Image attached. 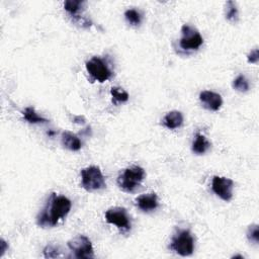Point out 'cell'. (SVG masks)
<instances>
[{"instance_id":"1","label":"cell","mask_w":259,"mask_h":259,"mask_svg":"<svg viewBox=\"0 0 259 259\" xmlns=\"http://www.w3.org/2000/svg\"><path fill=\"white\" fill-rule=\"evenodd\" d=\"M72 208L71 200L65 195H57L52 193L37 216V225L41 228L55 227L60 220L65 219Z\"/></svg>"},{"instance_id":"2","label":"cell","mask_w":259,"mask_h":259,"mask_svg":"<svg viewBox=\"0 0 259 259\" xmlns=\"http://www.w3.org/2000/svg\"><path fill=\"white\" fill-rule=\"evenodd\" d=\"M146 176L145 170L137 165L128 167L118 177L119 187L126 192H133L140 186Z\"/></svg>"},{"instance_id":"3","label":"cell","mask_w":259,"mask_h":259,"mask_svg":"<svg viewBox=\"0 0 259 259\" xmlns=\"http://www.w3.org/2000/svg\"><path fill=\"white\" fill-rule=\"evenodd\" d=\"M194 238L189 230H181L177 232L172 237L169 245L170 250L182 257L190 256L194 251Z\"/></svg>"},{"instance_id":"4","label":"cell","mask_w":259,"mask_h":259,"mask_svg":"<svg viewBox=\"0 0 259 259\" xmlns=\"http://www.w3.org/2000/svg\"><path fill=\"white\" fill-rule=\"evenodd\" d=\"M81 186L87 191H96L107 186L105 176L97 166H88L81 170Z\"/></svg>"},{"instance_id":"5","label":"cell","mask_w":259,"mask_h":259,"mask_svg":"<svg viewBox=\"0 0 259 259\" xmlns=\"http://www.w3.org/2000/svg\"><path fill=\"white\" fill-rule=\"evenodd\" d=\"M86 70L93 80L100 83L108 81L113 75L107 62L97 56L92 57L86 62Z\"/></svg>"},{"instance_id":"6","label":"cell","mask_w":259,"mask_h":259,"mask_svg":"<svg viewBox=\"0 0 259 259\" xmlns=\"http://www.w3.org/2000/svg\"><path fill=\"white\" fill-rule=\"evenodd\" d=\"M203 44V38L200 33L189 25H184L181 29V38L179 47L183 51H196Z\"/></svg>"},{"instance_id":"7","label":"cell","mask_w":259,"mask_h":259,"mask_svg":"<svg viewBox=\"0 0 259 259\" xmlns=\"http://www.w3.org/2000/svg\"><path fill=\"white\" fill-rule=\"evenodd\" d=\"M106 220L109 224L115 225L122 232H128L132 228L131 218L125 208L114 206L106 212Z\"/></svg>"},{"instance_id":"8","label":"cell","mask_w":259,"mask_h":259,"mask_svg":"<svg viewBox=\"0 0 259 259\" xmlns=\"http://www.w3.org/2000/svg\"><path fill=\"white\" fill-rule=\"evenodd\" d=\"M67 246L76 258H92L94 250L91 241L84 235H78L67 242Z\"/></svg>"},{"instance_id":"9","label":"cell","mask_w":259,"mask_h":259,"mask_svg":"<svg viewBox=\"0 0 259 259\" xmlns=\"http://www.w3.org/2000/svg\"><path fill=\"white\" fill-rule=\"evenodd\" d=\"M234 181L223 176H214L212 180V190L224 201H230L233 198Z\"/></svg>"},{"instance_id":"10","label":"cell","mask_w":259,"mask_h":259,"mask_svg":"<svg viewBox=\"0 0 259 259\" xmlns=\"http://www.w3.org/2000/svg\"><path fill=\"white\" fill-rule=\"evenodd\" d=\"M199 100L204 109L218 112L223 106V98L222 96L211 90H203L199 93Z\"/></svg>"},{"instance_id":"11","label":"cell","mask_w":259,"mask_h":259,"mask_svg":"<svg viewBox=\"0 0 259 259\" xmlns=\"http://www.w3.org/2000/svg\"><path fill=\"white\" fill-rule=\"evenodd\" d=\"M136 203L138 205V208L145 213L153 212L159 206L158 196L156 193H154V192L144 193V194L138 196L136 199Z\"/></svg>"},{"instance_id":"12","label":"cell","mask_w":259,"mask_h":259,"mask_svg":"<svg viewBox=\"0 0 259 259\" xmlns=\"http://www.w3.org/2000/svg\"><path fill=\"white\" fill-rule=\"evenodd\" d=\"M162 124L165 128L169 130H175L182 126L183 115L178 111H171L166 114L162 120Z\"/></svg>"},{"instance_id":"13","label":"cell","mask_w":259,"mask_h":259,"mask_svg":"<svg viewBox=\"0 0 259 259\" xmlns=\"http://www.w3.org/2000/svg\"><path fill=\"white\" fill-rule=\"evenodd\" d=\"M61 141H62V145L70 151L76 152V151H79L82 147L81 140L75 134L68 131H65L62 133Z\"/></svg>"},{"instance_id":"14","label":"cell","mask_w":259,"mask_h":259,"mask_svg":"<svg viewBox=\"0 0 259 259\" xmlns=\"http://www.w3.org/2000/svg\"><path fill=\"white\" fill-rule=\"evenodd\" d=\"M210 148H211V143L208 141V139H206L203 135L197 133L192 143V147H191L192 152L197 155H202Z\"/></svg>"},{"instance_id":"15","label":"cell","mask_w":259,"mask_h":259,"mask_svg":"<svg viewBox=\"0 0 259 259\" xmlns=\"http://www.w3.org/2000/svg\"><path fill=\"white\" fill-rule=\"evenodd\" d=\"M23 117L24 120L30 124H45L49 122L46 118L40 116L33 107L26 108L23 112Z\"/></svg>"},{"instance_id":"16","label":"cell","mask_w":259,"mask_h":259,"mask_svg":"<svg viewBox=\"0 0 259 259\" xmlns=\"http://www.w3.org/2000/svg\"><path fill=\"white\" fill-rule=\"evenodd\" d=\"M84 5L85 2H82V0H67L64 3V9L72 17H76V15L83 9Z\"/></svg>"},{"instance_id":"17","label":"cell","mask_w":259,"mask_h":259,"mask_svg":"<svg viewBox=\"0 0 259 259\" xmlns=\"http://www.w3.org/2000/svg\"><path fill=\"white\" fill-rule=\"evenodd\" d=\"M125 19L131 26L138 27L141 25L143 17H142V14L138 10L131 9V10H128L125 12Z\"/></svg>"},{"instance_id":"18","label":"cell","mask_w":259,"mask_h":259,"mask_svg":"<svg viewBox=\"0 0 259 259\" xmlns=\"http://www.w3.org/2000/svg\"><path fill=\"white\" fill-rule=\"evenodd\" d=\"M111 94L115 103H123L129 100V93L121 87H113L111 89Z\"/></svg>"},{"instance_id":"19","label":"cell","mask_w":259,"mask_h":259,"mask_svg":"<svg viewBox=\"0 0 259 259\" xmlns=\"http://www.w3.org/2000/svg\"><path fill=\"white\" fill-rule=\"evenodd\" d=\"M226 19L229 22H237L239 19V13H238V9L237 6L234 2H228L226 4V13H225Z\"/></svg>"},{"instance_id":"20","label":"cell","mask_w":259,"mask_h":259,"mask_svg":"<svg viewBox=\"0 0 259 259\" xmlns=\"http://www.w3.org/2000/svg\"><path fill=\"white\" fill-rule=\"evenodd\" d=\"M233 88L239 92H247L250 88L248 79L244 75L237 76L233 81Z\"/></svg>"},{"instance_id":"21","label":"cell","mask_w":259,"mask_h":259,"mask_svg":"<svg viewBox=\"0 0 259 259\" xmlns=\"http://www.w3.org/2000/svg\"><path fill=\"white\" fill-rule=\"evenodd\" d=\"M246 236L250 243L258 245L259 244V226L257 224L250 225L246 231Z\"/></svg>"},{"instance_id":"22","label":"cell","mask_w":259,"mask_h":259,"mask_svg":"<svg viewBox=\"0 0 259 259\" xmlns=\"http://www.w3.org/2000/svg\"><path fill=\"white\" fill-rule=\"evenodd\" d=\"M61 251L59 249L58 246L50 244L47 245L44 249V257L46 258H57V257H61Z\"/></svg>"},{"instance_id":"23","label":"cell","mask_w":259,"mask_h":259,"mask_svg":"<svg viewBox=\"0 0 259 259\" xmlns=\"http://www.w3.org/2000/svg\"><path fill=\"white\" fill-rule=\"evenodd\" d=\"M259 60V51L257 48L250 51V53L247 55V61L250 64H257Z\"/></svg>"},{"instance_id":"24","label":"cell","mask_w":259,"mask_h":259,"mask_svg":"<svg viewBox=\"0 0 259 259\" xmlns=\"http://www.w3.org/2000/svg\"><path fill=\"white\" fill-rule=\"evenodd\" d=\"M9 250V243L5 240H0V257H4L6 252Z\"/></svg>"},{"instance_id":"25","label":"cell","mask_w":259,"mask_h":259,"mask_svg":"<svg viewBox=\"0 0 259 259\" xmlns=\"http://www.w3.org/2000/svg\"><path fill=\"white\" fill-rule=\"evenodd\" d=\"M232 258H241V259H243L244 257L242 255H234V256H232Z\"/></svg>"}]
</instances>
